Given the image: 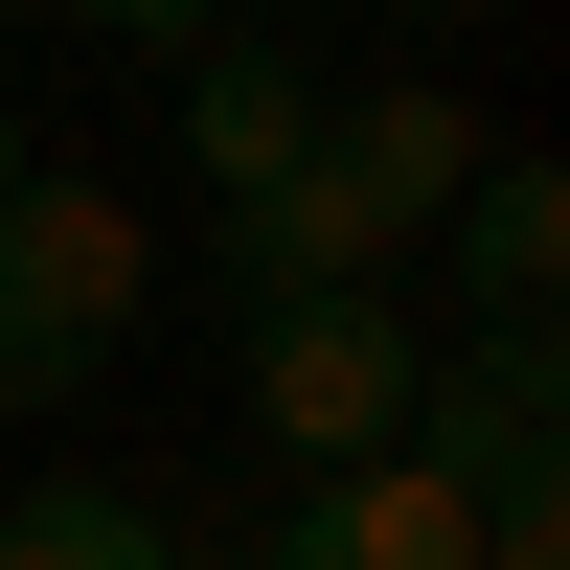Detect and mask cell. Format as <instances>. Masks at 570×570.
Listing matches in <instances>:
<instances>
[{
	"mask_svg": "<svg viewBox=\"0 0 570 570\" xmlns=\"http://www.w3.org/2000/svg\"><path fill=\"white\" fill-rule=\"evenodd\" d=\"M570 365L548 343H456L434 389H411V456L456 480V525H480V570H570V456H548Z\"/></svg>",
	"mask_w": 570,
	"mask_h": 570,
	"instance_id": "4",
	"label": "cell"
},
{
	"mask_svg": "<svg viewBox=\"0 0 570 570\" xmlns=\"http://www.w3.org/2000/svg\"><path fill=\"white\" fill-rule=\"evenodd\" d=\"M297 137H320V69H297L274 23H252V46H183V160H206L228 206H252V183L297 160Z\"/></svg>",
	"mask_w": 570,
	"mask_h": 570,
	"instance_id": "7",
	"label": "cell"
},
{
	"mask_svg": "<svg viewBox=\"0 0 570 570\" xmlns=\"http://www.w3.org/2000/svg\"><path fill=\"white\" fill-rule=\"evenodd\" d=\"M389 23H480V0H389Z\"/></svg>",
	"mask_w": 570,
	"mask_h": 570,
	"instance_id": "10",
	"label": "cell"
},
{
	"mask_svg": "<svg viewBox=\"0 0 570 570\" xmlns=\"http://www.w3.org/2000/svg\"><path fill=\"white\" fill-rule=\"evenodd\" d=\"M137 297H160V228H137L115 183H69V160L0 183V411H69L91 365L137 343Z\"/></svg>",
	"mask_w": 570,
	"mask_h": 570,
	"instance_id": "2",
	"label": "cell"
},
{
	"mask_svg": "<svg viewBox=\"0 0 570 570\" xmlns=\"http://www.w3.org/2000/svg\"><path fill=\"white\" fill-rule=\"evenodd\" d=\"M0 570H183V525L137 480H23L0 502Z\"/></svg>",
	"mask_w": 570,
	"mask_h": 570,
	"instance_id": "8",
	"label": "cell"
},
{
	"mask_svg": "<svg viewBox=\"0 0 570 570\" xmlns=\"http://www.w3.org/2000/svg\"><path fill=\"white\" fill-rule=\"evenodd\" d=\"M46 23H115V46H228V0H46Z\"/></svg>",
	"mask_w": 570,
	"mask_h": 570,
	"instance_id": "9",
	"label": "cell"
},
{
	"mask_svg": "<svg viewBox=\"0 0 570 570\" xmlns=\"http://www.w3.org/2000/svg\"><path fill=\"white\" fill-rule=\"evenodd\" d=\"M0 183H23V115H0Z\"/></svg>",
	"mask_w": 570,
	"mask_h": 570,
	"instance_id": "11",
	"label": "cell"
},
{
	"mask_svg": "<svg viewBox=\"0 0 570 570\" xmlns=\"http://www.w3.org/2000/svg\"><path fill=\"white\" fill-rule=\"evenodd\" d=\"M252 570H480V525H456V480L389 434V456H343V480H320V502H297Z\"/></svg>",
	"mask_w": 570,
	"mask_h": 570,
	"instance_id": "6",
	"label": "cell"
},
{
	"mask_svg": "<svg viewBox=\"0 0 570 570\" xmlns=\"http://www.w3.org/2000/svg\"><path fill=\"white\" fill-rule=\"evenodd\" d=\"M456 183H480V115H456L434 69H411V91H320V137L228 206V274H252V297H365Z\"/></svg>",
	"mask_w": 570,
	"mask_h": 570,
	"instance_id": "1",
	"label": "cell"
},
{
	"mask_svg": "<svg viewBox=\"0 0 570 570\" xmlns=\"http://www.w3.org/2000/svg\"><path fill=\"white\" fill-rule=\"evenodd\" d=\"M548 297H570V183L480 137V183H456V343H548Z\"/></svg>",
	"mask_w": 570,
	"mask_h": 570,
	"instance_id": "5",
	"label": "cell"
},
{
	"mask_svg": "<svg viewBox=\"0 0 570 570\" xmlns=\"http://www.w3.org/2000/svg\"><path fill=\"white\" fill-rule=\"evenodd\" d=\"M411 389H434V320L365 274V297H252V434L297 456V480H343V456L411 434Z\"/></svg>",
	"mask_w": 570,
	"mask_h": 570,
	"instance_id": "3",
	"label": "cell"
}]
</instances>
